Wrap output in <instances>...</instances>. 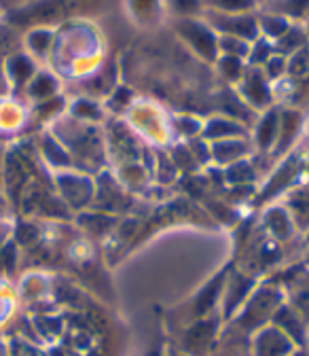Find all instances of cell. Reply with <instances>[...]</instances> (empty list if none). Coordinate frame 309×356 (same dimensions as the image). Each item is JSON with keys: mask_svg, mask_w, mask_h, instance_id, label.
Masks as SVG:
<instances>
[{"mask_svg": "<svg viewBox=\"0 0 309 356\" xmlns=\"http://www.w3.org/2000/svg\"><path fill=\"white\" fill-rule=\"evenodd\" d=\"M276 131H278V119H276V115L265 117V121H260V127H258V140H262V145L272 143V138L276 136Z\"/></svg>", "mask_w": 309, "mask_h": 356, "instance_id": "cell-11", "label": "cell"}, {"mask_svg": "<svg viewBox=\"0 0 309 356\" xmlns=\"http://www.w3.org/2000/svg\"><path fill=\"white\" fill-rule=\"evenodd\" d=\"M7 76L13 85H28L34 76V62L24 54H13L7 60Z\"/></svg>", "mask_w": 309, "mask_h": 356, "instance_id": "cell-3", "label": "cell"}, {"mask_svg": "<svg viewBox=\"0 0 309 356\" xmlns=\"http://www.w3.org/2000/svg\"><path fill=\"white\" fill-rule=\"evenodd\" d=\"M265 64H267V68H269V74H272V76L282 74V72H284V68H286V64H284V60H282V58H272V60H267Z\"/></svg>", "mask_w": 309, "mask_h": 356, "instance_id": "cell-16", "label": "cell"}, {"mask_svg": "<svg viewBox=\"0 0 309 356\" xmlns=\"http://www.w3.org/2000/svg\"><path fill=\"white\" fill-rule=\"evenodd\" d=\"M212 26L220 30L223 36H235L242 40L256 36V22L250 15L244 13H212Z\"/></svg>", "mask_w": 309, "mask_h": 356, "instance_id": "cell-1", "label": "cell"}, {"mask_svg": "<svg viewBox=\"0 0 309 356\" xmlns=\"http://www.w3.org/2000/svg\"><path fill=\"white\" fill-rule=\"evenodd\" d=\"M49 44H51V32L47 30H34L28 34V47L36 56H45L49 51Z\"/></svg>", "mask_w": 309, "mask_h": 356, "instance_id": "cell-9", "label": "cell"}, {"mask_svg": "<svg viewBox=\"0 0 309 356\" xmlns=\"http://www.w3.org/2000/svg\"><path fill=\"white\" fill-rule=\"evenodd\" d=\"M208 5H212L218 13H244L248 11L252 5H254V0H206Z\"/></svg>", "mask_w": 309, "mask_h": 356, "instance_id": "cell-6", "label": "cell"}, {"mask_svg": "<svg viewBox=\"0 0 309 356\" xmlns=\"http://www.w3.org/2000/svg\"><path fill=\"white\" fill-rule=\"evenodd\" d=\"M218 44H220V49L225 51V56H229V58H237V60H242V58H246L248 56V44H246V40H242V38H235V36H223L218 40Z\"/></svg>", "mask_w": 309, "mask_h": 356, "instance_id": "cell-7", "label": "cell"}, {"mask_svg": "<svg viewBox=\"0 0 309 356\" xmlns=\"http://www.w3.org/2000/svg\"><path fill=\"white\" fill-rule=\"evenodd\" d=\"M229 131H240V127L235 125V123H227L225 119H216L210 127H208V134L212 138H216V136H225V134H229Z\"/></svg>", "mask_w": 309, "mask_h": 356, "instance_id": "cell-13", "label": "cell"}, {"mask_svg": "<svg viewBox=\"0 0 309 356\" xmlns=\"http://www.w3.org/2000/svg\"><path fill=\"white\" fill-rule=\"evenodd\" d=\"M169 5L176 13L181 15H191V13H197L199 7H201V0H169Z\"/></svg>", "mask_w": 309, "mask_h": 356, "instance_id": "cell-12", "label": "cell"}, {"mask_svg": "<svg viewBox=\"0 0 309 356\" xmlns=\"http://www.w3.org/2000/svg\"><path fill=\"white\" fill-rule=\"evenodd\" d=\"M272 51V47H269V44L267 42H256V47H254V54H252V62L254 64H258V62H267L269 60V54Z\"/></svg>", "mask_w": 309, "mask_h": 356, "instance_id": "cell-14", "label": "cell"}, {"mask_svg": "<svg viewBox=\"0 0 309 356\" xmlns=\"http://www.w3.org/2000/svg\"><path fill=\"white\" fill-rule=\"evenodd\" d=\"M280 40V49L284 51V54H297L301 47H303V32L301 30H286V34L284 36H280L278 38Z\"/></svg>", "mask_w": 309, "mask_h": 356, "instance_id": "cell-10", "label": "cell"}, {"mask_svg": "<svg viewBox=\"0 0 309 356\" xmlns=\"http://www.w3.org/2000/svg\"><path fill=\"white\" fill-rule=\"evenodd\" d=\"M56 89H58V83H56V79H51L49 74H34V76L30 79V83H28V92H30V96L36 98V100H42V102H45L49 96H53V94H56Z\"/></svg>", "mask_w": 309, "mask_h": 356, "instance_id": "cell-4", "label": "cell"}, {"mask_svg": "<svg viewBox=\"0 0 309 356\" xmlns=\"http://www.w3.org/2000/svg\"><path fill=\"white\" fill-rule=\"evenodd\" d=\"M260 28H262V32L267 34V36L280 38V36L286 34V30H288L290 26H288V22H286L284 17H280V15H265V17H260Z\"/></svg>", "mask_w": 309, "mask_h": 356, "instance_id": "cell-8", "label": "cell"}, {"mask_svg": "<svg viewBox=\"0 0 309 356\" xmlns=\"http://www.w3.org/2000/svg\"><path fill=\"white\" fill-rule=\"evenodd\" d=\"M244 94H246V98H248L252 104H265V102H267V98H269L267 87H265V81H262L260 74H256V72H248Z\"/></svg>", "mask_w": 309, "mask_h": 356, "instance_id": "cell-5", "label": "cell"}, {"mask_svg": "<svg viewBox=\"0 0 309 356\" xmlns=\"http://www.w3.org/2000/svg\"><path fill=\"white\" fill-rule=\"evenodd\" d=\"M178 30L181 34L193 44V47L203 54V56H214V49H216V38L212 36V30H208L206 26L197 24V22H181L178 24Z\"/></svg>", "mask_w": 309, "mask_h": 356, "instance_id": "cell-2", "label": "cell"}, {"mask_svg": "<svg viewBox=\"0 0 309 356\" xmlns=\"http://www.w3.org/2000/svg\"><path fill=\"white\" fill-rule=\"evenodd\" d=\"M9 30L7 28H0V60H3V58H11L13 54L9 51V47H11V42H9Z\"/></svg>", "mask_w": 309, "mask_h": 356, "instance_id": "cell-15", "label": "cell"}]
</instances>
